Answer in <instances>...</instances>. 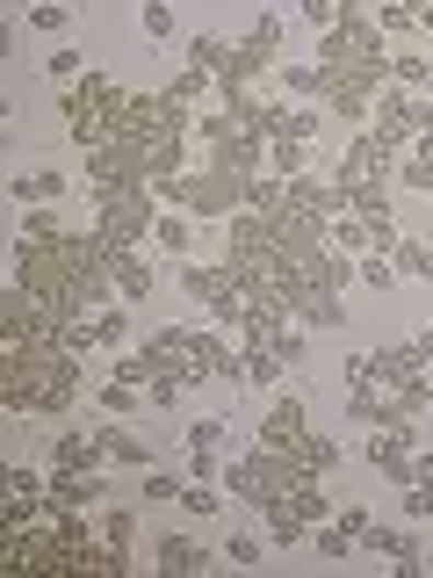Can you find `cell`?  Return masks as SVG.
Wrapping results in <instances>:
<instances>
[{
    "instance_id": "6da1fadb",
    "label": "cell",
    "mask_w": 433,
    "mask_h": 578,
    "mask_svg": "<svg viewBox=\"0 0 433 578\" xmlns=\"http://www.w3.org/2000/svg\"><path fill=\"white\" fill-rule=\"evenodd\" d=\"M87 369L66 348H8L0 354V412L8 420H58L72 412Z\"/></svg>"
},
{
    "instance_id": "f1b7e54d",
    "label": "cell",
    "mask_w": 433,
    "mask_h": 578,
    "mask_svg": "<svg viewBox=\"0 0 433 578\" xmlns=\"http://www.w3.org/2000/svg\"><path fill=\"white\" fill-rule=\"evenodd\" d=\"M189 456H217V449H225V420H217V412H203V420H189Z\"/></svg>"
},
{
    "instance_id": "f5cc1de1",
    "label": "cell",
    "mask_w": 433,
    "mask_h": 578,
    "mask_svg": "<svg viewBox=\"0 0 433 578\" xmlns=\"http://www.w3.org/2000/svg\"><path fill=\"white\" fill-rule=\"evenodd\" d=\"M426 376H433V362H426Z\"/></svg>"
},
{
    "instance_id": "7c38bea8",
    "label": "cell",
    "mask_w": 433,
    "mask_h": 578,
    "mask_svg": "<svg viewBox=\"0 0 433 578\" xmlns=\"http://www.w3.org/2000/svg\"><path fill=\"white\" fill-rule=\"evenodd\" d=\"M412 376H426V362H419L412 340H404V348H376V390H390V398H398Z\"/></svg>"
},
{
    "instance_id": "ba28073f",
    "label": "cell",
    "mask_w": 433,
    "mask_h": 578,
    "mask_svg": "<svg viewBox=\"0 0 433 578\" xmlns=\"http://www.w3.org/2000/svg\"><path fill=\"white\" fill-rule=\"evenodd\" d=\"M109 449L94 441V427H58V441H52V471H94Z\"/></svg>"
},
{
    "instance_id": "4fadbf2b",
    "label": "cell",
    "mask_w": 433,
    "mask_h": 578,
    "mask_svg": "<svg viewBox=\"0 0 433 578\" xmlns=\"http://www.w3.org/2000/svg\"><path fill=\"white\" fill-rule=\"evenodd\" d=\"M289 456H296V471H304V477H326L332 463H340V434H318V427H304V434L289 441Z\"/></svg>"
},
{
    "instance_id": "4316f807",
    "label": "cell",
    "mask_w": 433,
    "mask_h": 578,
    "mask_svg": "<svg viewBox=\"0 0 433 578\" xmlns=\"http://www.w3.org/2000/svg\"><path fill=\"white\" fill-rule=\"evenodd\" d=\"M173 507L189 513V521H217V513H225V491H217V485H181Z\"/></svg>"
},
{
    "instance_id": "484cf974",
    "label": "cell",
    "mask_w": 433,
    "mask_h": 578,
    "mask_svg": "<svg viewBox=\"0 0 433 578\" xmlns=\"http://www.w3.org/2000/svg\"><path fill=\"white\" fill-rule=\"evenodd\" d=\"M390 88H404V94H426V88H433V58H419V52L390 58Z\"/></svg>"
},
{
    "instance_id": "83f0119b",
    "label": "cell",
    "mask_w": 433,
    "mask_h": 578,
    "mask_svg": "<svg viewBox=\"0 0 433 578\" xmlns=\"http://www.w3.org/2000/svg\"><path fill=\"white\" fill-rule=\"evenodd\" d=\"M102 543L130 557V543H138V513H130V507H109V513H102Z\"/></svg>"
},
{
    "instance_id": "2e32d148",
    "label": "cell",
    "mask_w": 433,
    "mask_h": 578,
    "mask_svg": "<svg viewBox=\"0 0 433 578\" xmlns=\"http://www.w3.org/2000/svg\"><path fill=\"white\" fill-rule=\"evenodd\" d=\"M159 94H167L173 109H203V102H217V80H209V72H195V66H181Z\"/></svg>"
},
{
    "instance_id": "52a82bcc",
    "label": "cell",
    "mask_w": 433,
    "mask_h": 578,
    "mask_svg": "<svg viewBox=\"0 0 433 578\" xmlns=\"http://www.w3.org/2000/svg\"><path fill=\"white\" fill-rule=\"evenodd\" d=\"M304 427H311V412H304V398H275L267 405V412H260V449H289L296 434H304Z\"/></svg>"
},
{
    "instance_id": "44dd1931",
    "label": "cell",
    "mask_w": 433,
    "mask_h": 578,
    "mask_svg": "<svg viewBox=\"0 0 433 578\" xmlns=\"http://www.w3.org/2000/svg\"><path fill=\"white\" fill-rule=\"evenodd\" d=\"M282 36H289V22H282L275 8H260V15H253V30H246V44H253V52L267 58V66H282Z\"/></svg>"
},
{
    "instance_id": "ac0fdd59",
    "label": "cell",
    "mask_w": 433,
    "mask_h": 578,
    "mask_svg": "<svg viewBox=\"0 0 433 578\" xmlns=\"http://www.w3.org/2000/svg\"><path fill=\"white\" fill-rule=\"evenodd\" d=\"M181 58H189L195 72H209V80H217V72H225V58H231V36H209V30H195L189 44H181Z\"/></svg>"
},
{
    "instance_id": "4dcf8cb0",
    "label": "cell",
    "mask_w": 433,
    "mask_h": 578,
    "mask_svg": "<svg viewBox=\"0 0 433 578\" xmlns=\"http://www.w3.org/2000/svg\"><path fill=\"white\" fill-rule=\"evenodd\" d=\"M66 231H58V217H52V203H36L30 217H22V246H58Z\"/></svg>"
},
{
    "instance_id": "db71d44e",
    "label": "cell",
    "mask_w": 433,
    "mask_h": 578,
    "mask_svg": "<svg viewBox=\"0 0 433 578\" xmlns=\"http://www.w3.org/2000/svg\"><path fill=\"white\" fill-rule=\"evenodd\" d=\"M426 456H433V449H426Z\"/></svg>"
},
{
    "instance_id": "1f68e13d",
    "label": "cell",
    "mask_w": 433,
    "mask_h": 578,
    "mask_svg": "<svg viewBox=\"0 0 433 578\" xmlns=\"http://www.w3.org/2000/svg\"><path fill=\"white\" fill-rule=\"evenodd\" d=\"M354 282H362V290H398V268L383 261V253H362V261H354Z\"/></svg>"
},
{
    "instance_id": "8992f818",
    "label": "cell",
    "mask_w": 433,
    "mask_h": 578,
    "mask_svg": "<svg viewBox=\"0 0 433 578\" xmlns=\"http://www.w3.org/2000/svg\"><path fill=\"white\" fill-rule=\"evenodd\" d=\"M109 275H116V297H123V304H145V297L159 290V268H152V253H145V246L116 253V261H109Z\"/></svg>"
},
{
    "instance_id": "60d3db41",
    "label": "cell",
    "mask_w": 433,
    "mask_h": 578,
    "mask_svg": "<svg viewBox=\"0 0 433 578\" xmlns=\"http://www.w3.org/2000/svg\"><path fill=\"white\" fill-rule=\"evenodd\" d=\"M404 513H412V521H433V477L404 485Z\"/></svg>"
},
{
    "instance_id": "30bf717a",
    "label": "cell",
    "mask_w": 433,
    "mask_h": 578,
    "mask_svg": "<svg viewBox=\"0 0 433 578\" xmlns=\"http://www.w3.org/2000/svg\"><path fill=\"white\" fill-rule=\"evenodd\" d=\"M109 477L102 471H52V507H102Z\"/></svg>"
},
{
    "instance_id": "e0dca14e",
    "label": "cell",
    "mask_w": 433,
    "mask_h": 578,
    "mask_svg": "<svg viewBox=\"0 0 433 578\" xmlns=\"http://www.w3.org/2000/svg\"><path fill=\"white\" fill-rule=\"evenodd\" d=\"M94 441H102V449H109V463H138V471H152V449H145V441L138 434H123V427L116 420H102V427H94Z\"/></svg>"
},
{
    "instance_id": "bcb514c9",
    "label": "cell",
    "mask_w": 433,
    "mask_h": 578,
    "mask_svg": "<svg viewBox=\"0 0 433 578\" xmlns=\"http://www.w3.org/2000/svg\"><path fill=\"white\" fill-rule=\"evenodd\" d=\"M145 499H181V477L173 471H145Z\"/></svg>"
},
{
    "instance_id": "ee69618b",
    "label": "cell",
    "mask_w": 433,
    "mask_h": 578,
    "mask_svg": "<svg viewBox=\"0 0 433 578\" xmlns=\"http://www.w3.org/2000/svg\"><path fill=\"white\" fill-rule=\"evenodd\" d=\"M275 354H282V362H304V354H311V333H304V326H289V333L275 340Z\"/></svg>"
},
{
    "instance_id": "d6986e66",
    "label": "cell",
    "mask_w": 433,
    "mask_h": 578,
    "mask_svg": "<svg viewBox=\"0 0 433 578\" xmlns=\"http://www.w3.org/2000/svg\"><path fill=\"white\" fill-rule=\"evenodd\" d=\"M282 369H289V362H282L275 348H239V376H246L253 390H275V384H282Z\"/></svg>"
},
{
    "instance_id": "5b68a950",
    "label": "cell",
    "mask_w": 433,
    "mask_h": 578,
    "mask_svg": "<svg viewBox=\"0 0 433 578\" xmlns=\"http://www.w3.org/2000/svg\"><path fill=\"white\" fill-rule=\"evenodd\" d=\"M225 557V549H209V543H195V535H159V549H152V564L167 578H203L209 564Z\"/></svg>"
},
{
    "instance_id": "8d00e7d4",
    "label": "cell",
    "mask_w": 433,
    "mask_h": 578,
    "mask_svg": "<svg viewBox=\"0 0 433 578\" xmlns=\"http://www.w3.org/2000/svg\"><path fill=\"white\" fill-rule=\"evenodd\" d=\"M145 36H152V44H173V8L167 0H145Z\"/></svg>"
},
{
    "instance_id": "ab89813d",
    "label": "cell",
    "mask_w": 433,
    "mask_h": 578,
    "mask_svg": "<svg viewBox=\"0 0 433 578\" xmlns=\"http://www.w3.org/2000/svg\"><path fill=\"white\" fill-rule=\"evenodd\" d=\"M398 181H404V189H419V195H433V167H426V159H412V152L398 159Z\"/></svg>"
},
{
    "instance_id": "5bb4252c",
    "label": "cell",
    "mask_w": 433,
    "mask_h": 578,
    "mask_svg": "<svg viewBox=\"0 0 433 578\" xmlns=\"http://www.w3.org/2000/svg\"><path fill=\"white\" fill-rule=\"evenodd\" d=\"M152 246H159V253H173V261H195V217L189 211H159Z\"/></svg>"
},
{
    "instance_id": "e575fe53",
    "label": "cell",
    "mask_w": 433,
    "mask_h": 578,
    "mask_svg": "<svg viewBox=\"0 0 433 578\" xmlns=\"http://www.w3.org/2000/svg\"><path fill=\"white\" fill-rule=\"evenodd\" d=\"M225 564H231V571H253V564H260V535H253V528H239V535L225 543Z\"/></svg>"
},
{
    "instance_id": "277c9868",
    "label": "cell",
    "mask_w": 433,
    "mask_h": 578,
    "mask_svg": "<svg viewBox=\"0 0 433 578\" xmlns=\"http://www.w3.org/2000/svg\"><path fill=\"white\" fill-rule=\"evenodd\" d=\"M340 412H346L354 427H362V434H398V427L412 420V412H404L398 398H383L376 384H354V390H346V405H340Z\"/></svg>"
},
{
    "instance_id": "3957f363",
    "label": "cell",
    "mask_w": 433,
    "mask_h": 578,
    "mask_svg": "<svg viewBox=\"0 0 433 578\" xmlns=\"http://www.w3.org/2000/svg\"><path fill=\"white\" fill-rule=\"evenodd\" d=\"M173 376H181V384H203V376H225V384H246L239 376V348H231L225 333H209V326H189V354H181V362H173Z\"/></svg>"
},
{
    "instance_id": "f35d334b",
    "label": "cell",
    "mask_w": 433,
    "mask_h": 578,
    "mask_svg": "<svg viewBox=\"0 0 433 578\" xmlns=\"http://www.w3.org/2000/svg\"><path fill=\"white\" fill-rule=\"evenodd\" d=\"M181 471H189V485H225V456H189Z\"/></svg>"
},
{
    "instance_id": "d4e9b609",
    "label": "cell",
    "mask_w": 433,
    "mask_h": 578,
    "mask_svg": "<svg viewBox=\"0 0 433 578\" xmlns=\"http://www.w3.org/2000/svg\"><path fill=\"white\" fill-rule=\"evenodd\" d=\"M282 203H289V181L282 174H246V211H282Z\"/></svg>"
},
{
    "instance_id": "9a60e30c",
    "label": "cell",
    "mask_w": 433,
    "mask_h": 578,
    "mask_svg": "<svg viewBox=\"0 0 433 578\" xmlns=\"http://www.w3.org/2000/svg\"><path fill=\"white\" fill-rule=\"evenodd\" d=\"M390 268H398V282H433V246H426V231H404V239L390 246Z\"/></svg>"
},
{
    "instance_id": "681fc988",
    "label": "cell",
    "mask_w": 433,
    "mask_h": 578,
    "mask_svg": "<svg viewBox=\"0 0 433 578\" xmlns=\"http://www.w3.org/2000/svg\"><path fill=\"white\" fill-rule=\"evenodd\" d=\"M426 246H433V217H426Z\"/></svg>"
},
{
    "instance_id": "7402d4cb",
    "label": "cell",
    "mask_w": 433,
    "mask_h": 578,
    "mask_svg": "<svg viewBox=\"0 0 433 578\" xmlns=\"http://www.w3.org/2000/svg\"><path fill=\"white\" fill-rule=\"evenodd\" d=\"M326 246H332V253H346V261H362V253H368V217H354V211L332 217V225H326Z\"/></svg>"
},
{
    "instance_id": "f907efd6",
    "label": "cell",
    "mask_w": 433,
    "mask_h": 578,
    "mask_svg": "<svg viewBox=\"0 0 433 578\" xmlns=\"http://www.w3.org/2000/svg\"><path fill=\"white\" fill-rule=\"evenodd\" d=\"M426 571H433V557H426Z\"/></svg>"
},
{
    "instance_id": "d6a6232c",
    "label": "cell",
    "mask_w": 433,
    "mask_h": 578,
    "mask_svg": "<svg viewBox=\"0 0 433 578\" xmlns=\"http://www.w3.org/2000/svg\"><path fill=\"white\" fill-rule=\"evenodd\" d=\"M181 390H189V384L167 369V376H152V384H145V405H152V412H181Z\"/></svg>"
},
{
    "instance_id": "836d02e7",
    "label": "cell",
    "mask_w": 433,
    "mask_h": 578,
    "mask_svg": "<svg viewBox=\"0 0 433 578\" xmlns=\"http://www.w3.org/2000/svg\"><path fill=\"white\" fill-rule=\"evenodd\" d=\"M311 543H318V557H354V549H362V543H354V535H346V528H340V521H326V528H311Z\"/></svg>"
},
{
    "instance_id": "d590c367",
    "label": "cell",
    "mask_w": 433,
    "mask_h": 578,
    "mask_svg": "<svg viewBox=\"0 0 433 578\" xmlns=\"http://www.w3.org/2000/svg\"><path fill=\"white\" fill-rule=\"evenodd\" d=\"M8 491H22V499H44V491H52V477L30 471V463H8Z\"/></svg>"
},
{
    "instance_id": "7bdbcfd3",
    "label": "cell",
    "mask_w": 433,
    "mask_h": 578,
    "mask_svg": "<svg viewBox=\"0 0 433 578\" xmlns=\"http://www.w3.org/2000/svg\"><path fill=\"white\" fill-rule=\"evenodd\" d=\"M332 521H340L346 535H354V543H362L368 528H376V513H368V507H340V513H332Z\"/></svg>"
},
{
    "instance_id": "f546056e",
    "label": "cell",
    "mask_w": 433,
    "mask_h": 578,
    "mask_svg": "<svg viewBox=\"0 0 433 578\" xmlns=\"http://www.w3.org/2000/svg\"><path fill=\"white\" fill-rule=\"evenodd\" d=\"M123 340H130V311H123V304L94 311V348H123Z\"/></svg>"
},
{
    "instance_id": "f6af8a7d",
    "label": "cell",
    "mask_w": 433,
    "mask_h": 578,
    "mask_svg": "<svg viewBox=\"0 0 433 578\" xmlns=\"http://www.w3.org/2000/svg\"><path fill=\"white\" fill-rule=\"evenodd\" d=\"M72 22V8H30V30H44V36H58Z\"/></svg>"
},
{
    "instance_id": "ffe728a7",
    "label": "cell",
    "mask_w": 433,
    "mask_h": 578,
    "mask_svg": "<svg viewBox=\"0 0 433 578\" xmlns=\"http://www.w3.org/2000/svg\"><path fill=\"white\" fill-rule=\"evenodd\" d=\"M346 211L368 217V225H390V181H362V189H346Z\"/></svg>"
},
{
    "instance_id": "c3c4849f",
    "label": "cell",
    "mask_w": 433,
    "mask_h": 578,
    "mask_svg": "<svg viewBox=\"0 0 433 578\" xmlns=\"http://www.w3.org/2000/svg\"><path fill=\"white\" fill-rule=\"evenodd\" d=\"M412 348H419V362H433V326H419V333H412Z\"/></svg>"
},
{
    "instance_id": "cb8c5ba5",
    "label": "cell",
    "mask_w": 433,
    "mask_h": 578,
    "mask_svg": "<svg viewBox=\"0 0 433 578\" xmlns=\"http://www.w3.org/2000/svg\"><path fill=\"white\" fill-rule=\"evenodd\" d=\"M94 405H102L109 420H130V412L145 405V390H138V384H116V376H102V384H94Z\"/></svg>"
},
{
    "instance_id": "b9f144b4",
    "label": "cell",
    "mask_w": 433,
    "mask_h": 578,
    "mask_svg": "<svg viewBox=\"0 0 433 578\" xmlns=\"http://www.w3.org/2000/svg\"><path fill=\"white\" fill-rule=\"evenodd\" d=\"M376 30H390V36L419 30V8H376Z\"/></svg>"
},
{
    "instance_id": "74e56055",
    "label": "cell",
    "mask_w": 433,
    "mask_h": 578,
    "mask_svg": "<svg viewBox=\"0 0 433 578\" xmlns=\"http://www.w3.org/2000/svg\"><path fill=\"white\" fill-rule=\"evenodd\" d=\"M44 72H52L58 88H80V52H52V58H44Z\"/></svg>"
},
{
    "instance_id": "816d5d0a",
    "label": "cell",
    "mask_w": 433,
    "mask_h": 578,
    "mask_svg": "<svg viewBox=\"0 0 433 578\" xmlns=\"http://www.w3.org/2000/svg\"><path fill=\"white\" fill-rule=\"evenodd\" d=\"M426 405H433V390H426Z\"/></svg>"
},
{
    "instance_id": "7dc6e473",
    "label": "cell",
    "mask_w": 433,
    "mask_h": 578,
    "mask_svg": "<svg viewBox=\"0 0 433 578\" xmlns=\"http://www.w3.org/2000/svg\"><path fill=\"white\" fill-rule=\"evenodd\" d=\"M354 384H376V354H346V390Z\"/></svg>"
},
{
    "instance_id": "7a4b0ae2",
    "label": "cell",
    "mask_w": 433,
    "mask_h": 578,
    "mask_svg": "<svg viewBox=\"0 0 433 578\" xmlns=\"http://www.w3.org/2000/svg\"><path fill=\"white\" fill-rule=\"evenodd\" d=\"M87 203H94V225H102V239H109V246H123V253H130V246H145V239H152L159 211H167V203H159L152 189H123V195H87Z\"/></svg>"
},
{
    "instance_id": "603a6c76",
    "label": "cell",
    "mask_w": 433,
    "mask_h": 578,
    "mask_svg": "<svg viewBox=\"0 0 433 578\" xmlns=\"http://www.w3.org/2000/svg\"><path fill=\"white\" fill-rule=\"evenodd\" d=\"M260 513H267V543H275V549H296V543H311V528L296 521V507H289V499H275V507H260Z\"/></svg>"
},
{
    "instance_id": "8fae6325",
    "label": "cell",
    "mask_w": 433,
    "mask_h": 578,
    "mask_svg": "<svg viewBox=\"0 0 433 578\" xmlns=\"http://www.w3.org/2000/svg\"><path fill=\"white\" fill-rule=\"evenodd\" d=\"M275 88L289 94V102H326L332 72L326 66H304V58H282V66H275Z\"/></svg>"
},
{
    "instance_id": "9c48e42d",
    "label": "cell",
    "mask_w": 433,
    "mask_h": 578,
    "mask_svg": "<svg viewBox=\"0 0 433 578\" xmlns=\"http://www.w3.org/2000/svg\"><path fill=\"white\" fill-rule=\"evenodd\" d=\"M72 181L58 174V167H22V174H8V195H15L22 211H36V203H58Z\"/></svg>"
}]
</instances>
